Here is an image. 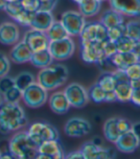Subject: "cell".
Masks as SVG:
<instances>
[{
    "instance_id": "obj_9",
    "label": "cell",
    "mask_w": 140,
    "mask_h": 159,
    "mask_svg": "<svg viewBox=\"0 0 140 159\" xmlns=\"http://www.w3.org/2000/svg\"><path fill=\"white\" fill-rule=\"evenodd\" d=\"M84 159H108L115 158L116 152L111 148L101 147L95 140L85 142L80 149Z\"/></svg>"
},
{
    "instance_id": "obj_17",
    "label": "cell",
    "mask_w": 140,
    "mask_h": 159,
    "mask_svg": "<svg viewBox=\"0 0 140 159\" xmlns=\"http://www.w3.org/2000/svg\"><path fill=\"white\" fill-rule=\"evenodd\" d=\"M111 8L123 16L140 17V0H108Z\"/></svg>"
},
{
    "instance_id": "obj_45",
    "label": "cell",
    "mask_w": 140,
    "mask_h": 159,
    "mask_svg": "<svg viewBox=\"0 0 140 159\" xmlns=\"http://www.w3.org/2000/svg\"><path fill=\"white\" fill-rule=\"evenodd\" d=\"M132 129H133V132L138 136V138L140 139V121H139V122H136V123H134V124H133Z\"/></svg>"
},
{
    "instance_id": "obj_20",
    "label": "cell",
    "mask_w": 140,
    "mask_h": 159,
    "mask_svg": "<svg viewBox=\"0 0 140 159\" xmlns=\"http://www.w3.org/2000/svg\"><path fill=\"white\" fill-rule=\"evenodd\" d=\"M53 21H54V17L52 11H45L38 10L33 13L30 27L32 29H35V30L46 32Z\"/></svg>"
},
{
    "instance_id": "obj_1",
    "label": "cell",
    "mask_w": 140,
    "mask_h": 159,
    "mask_svg": "<svg viewBox=\"0 0 140 159\" xmlns=\"http://www.w3.org/2000/svg\"><path fill=\"white\" fill-rule=\"evenodd\" d=\"M28 118L18 103L3 101L0 105V133L8 134L25 127Z\"/></svg>"
},
{
    "instance_id": "obj_8",
    "label": "cell",
    "mask_w": 140,
    "mask_h": 159,
    "mask_svg": "<svg viewBox=\"0 0 140 159\" xmlns=\"http://www.w3.org/2000/svg\"><path fill=\"white\" fill-rule=\"evenodd\" d=\"M48 49L53 59L62 61L70 58L74 54L75 51V44L71 37L67 36L59 40L50 41Z\"/></svg>"
},
{
    "instance_id": "obj_24",
    "label": "cell",
    "mask_w": 140,
    "mask_h": 159,
    "mask_svg": "<svg viewBox=\"0 0 140 159\" xmlns=\"http://www.w3.org/2000/svg\"><path fill=\"white\" fill-rule=\"evenodd\" d=\"M33 52L31 49L27 46L25 42L21 41L17 44L15 45L11 51L10 57L12 62L17 63V64H22V63H27L30 62L31 57H32Z\"/></svg>"
},
{
    "instance_id": "obj_4",
    "label": "cell",
    "mask_w": 140,
    "mask_h": 159,
    "mask_svg": "<svg viewBox=\"0 0 140 159\" xmlns=\"http://www.w3.org/2000/svg\"><path fill=\"white\" fill-rule=\"evenodd\" d=\"M80 56L86 63L104 65L109 61L104 52V41H81Z\"/></svg>"
},
{
    "instance_id": "obj_30",
    "label": "cell",
    "mask_w": 140,
    "mask_h": 159,
    "mask_svg": "<svg viewBox=\"0 0 140 159\" xmlns=\"http://www.w3.org/2000/svg\"><path fill=\"white\" fill-rule=\"evenodd\" d=\"M34 82H35L34 76L33 74L29 73V71H23V73H20L16 78H15V85L16 87L20 90V91H24L26 88H28L31 84H33Z\"/></svg>"
},
{
    "instance_id": "obj_47",
    "label": "cell",
    "mask_w": 140,
    "mask_h": 159,
    "mask_svg": "<svg viewBox=\"0 0 140 159\" xmlns=\"http://www.w3.org/2000/svg\"><path fill=\"white\" fill-rule=\"evenodd\" d=\"M3 101H4V98H3V95L0 93V105H1L3 103Z\"/></svg>"
},
{
    "instance_id": "obj_7",
    "label": "cell",
    "mask_w": 140,
    "mask_h": 159,
    "mask_svg": "<svg viewBox=\"0 0 140 159\" xmlns=\"http://www.w3.org/2000/svg\"><path fill=\"white\" fill-rule=\"evenodd\" d=\"M24 103L30 108L36 109L43 106L48 99V91L40 84L34 82L22 92Z\"/></svg>"
},
{
    "instance_id": "obj_42",
    "label": "cell",
    "mask_w": 140,
    "mask_h": 159,
    "mask_svg": "<svg viewBox=\"0 0 140 159\" xmlns=\"http://www.w3.org/2000/svg\"><path fill=\"white\" fill-rule=\"evenodd\" d=\"M131 102L133 104H134L135 106L140 107V87L139 88H136V89H133Z\"/></svg>"
},
{
    "instance_id": "obj_6",
    "label": "cell",
    "mask_w": 140,
    "mask_h": 159,
    "mask_svg": "<svg viewBox=\"0 0 140 159\" xmlns=\"http://www.w3.org/2000/svg\"><path fill=\"white\" fill-rule=\"evenodd\" d=\"M115 80V93L116 100L119 102L125 103L130 102L132 93H133V87L131 84V80L128 77L127 74L124 70L115 69V70L111 71Z\"/></svg>"
},
{
    "instance_id": "obj_5",
    "label": "cell",
    "mask_w": 140,
    "mask_h": 159,
    "mask_svg": "<svg viewBox=\"0 0 140 159\" xmlns=\"http://www.w3.org/2000/svg\"><path fill=\"white\" fill-rule=\"evenodd\" d=\"M27 133L37 146L49 140L59 139L57 129L47 122H34L31 124Z\"/></svg>"
},
{
    "instance_id": "obj_27",
    "label": "cell",
    "mask_w": 140,
    "mask_h": 159,
    "mask_svg": "<svg viewBox=\"0 0 140 159\" xmlns=\"http://www.w3.org/2000/svg\"><path fill=\"white\" fill-rule=\"evenodd\" d=\"M53 61L52 56L49 49H44L38 52H34L32 54L30 62L36 68L43 69L50 66Z\"/></svg>"
},
{
    "instance_id": "obj_43",
    "label": "cell",
    "mask_w": 140,
    "mask_h": 159,
    "mask_svg": "<svg viewBox=\"0 0 140 159\" xmlns=\"http://www.w3.org/2000/svg\"><path fill=\"white\" fill-rule=\"evenodd\" d=\"M65 157L66 158H71V159H84V156H83L81 151H75V152H70Z\"/></svg>"
},
{
    "instance_id": "obj_29",
    "label": "cell",
    "mask_w": 140,
    "mask_h": 159,
    "mask_svg": "<svg viewBox=\"0 0 140 159\" xmlns=\"http://www.w3.org/2000/svg\"><path fill=\"white\" fill-rule=\"evenodd\" d=\"M46 34H47L50 41L59 40V39L69 36L66 29L64 28L62 23L60 21H55V20L49 27V29L46 31Z\"/></svg>"
},
{
    "instance_id": "obj_3",
    "label": "cell",
    "mask_w": 140,
    "mask_h": 159,
    "mask_svg": "<svg viewBox=\"0 0 140 159\" xmlns=\"http://www.w3.org/2000/svg\"><path fill=\"white\" fill-rule=\"evenodd\" d=\"M38 146L32 140L27 132L15 134L9 141V149L15 158L32 159L36 158Z\"/></svg>"
},
{
    "instance_id": "obj_28",
    "label": "cell",
    "mask_w": 140,
    "mask_h": 159,
    "mask_svg": "<svg viewBox=\"0 0 140 159\" xmlns=\"http://www.w3.org/2000/svg\"><path fill=\"white\" fill-rule=\"evenodd\" d=\"M103 133L105 138L108 141L115 143L117 140V138L121 135V133L118 128V117L109 118L104 123Z\"/></svg>"
},
{
    "instance_id": "obj_49",
    "label": "cell",
    "mask_w": 140,
    "mask_h": 159,
    "mask_svg": "<svg viewBox=\"0 0 140 159\" xmlns=\"http://www.w3.org/2000/svg\"><path fill=\"white\" fill-rule=\"evenodd\" d=\"M73 1H74V2H75L76 4H78V3H79V2L81 1V0H73Z\"/></svg>"
},
{
    "instance_id": "obj_2",
    "label": "cell",
    "mask_w": 140,
    "mask_h": 159,
    "mask_svg": "<svg viewBox=\"0 0 140 159\" xmlns=\"http://www.w3.org/2000/svg\"><path fill=\"white\" fill-rule=\"evenodd\" d=\"M69 76V70L62 64H53L43 68L37 75V83L45 90L53 91L64 85Z\"/></svg>"
},
{
    "instance_id": "obj_39",
    "label": "cell",
    "mask_w": 140,
    "mask_h": 159,
    "mask_svg": "<svg viewBox=\"0 0 140 159\" xmlns=\"http://www.w3.org/2000/svg\"><path fill=\"white\" fill-rule=\"evenodd\" d=\"M58 3V0H39V11H52Z\"/></svg>"
},
{
    "instance_id": "obj_32",
    "label": "cell",
    "mask_w": 140,
    "mask_h": 159,
    "mask_svg": "<svg viewBox=\"0 0 140 159\" xmlns=\"http://www.w3.org/2000/svg\"><path fill=\"white\" fill-rule=\"evenodd\" d=\"M125 34L134 39H140V20L134 19L125 23Z\"/></svg>"
},
{
    "instance_id": "obj_15",
    "label": "cell",
    "mask_w": 140,
    "mask_h": 159,
    "mask_svg": "<svg viewBox=\"0 0 140 159\" xmlns=\"http://www.w3.org/2000/svg\"><path fill=\"white\" fill-rule=\"evenodd\" d=\"M8 16L23 27H30L33 13L24 9L20 1L9 2L4 8Z\"/></svg>"
},
{
    "instance_id": "obj_46",
    "label": "cell",
    "mask_w": 140,
    "mask_h": 159,
    "mask_svg": "<svg viewBox=\"0 0 140 159\" xmlns=\"http://www.w3.org/2000/svg\"><path fill=\"white\" fill-rule=\"evenodd\" d=\"M7 1L6 0H0V11L1 10H4V8H5V6L7 5Z\"/></svg>"
},
{
    "instance_id": "obj_48",
    "label": "cell",
    "mask_w": 140,
    "mask_h": 159,
    "mask_svg": "<svg viewBox=\"0 0 140 159\" xmlns=\"http://www.w3.org/2000/svg\"><path fill=\"white\" fill-rule=\"evenodd\" d=\"M6 1L9 3V2H16V1H20V0H6Z\"/></svg>"
},
{
    "instance_id": "obj_26",
    "label": "cell",
    "mask_w": 140,
    "mask_h": 159,
    "mask_svg": "<svg viewBox=\"0 0 140 159\" xmlns=\"http://www.w3.org/2000/svg\"><path fill=\"white\" fill-rule=\"evenodd\" d=\"M102 2L99 0H81L78 3L79 12L84 17H92L98 14Z\"/></svg>"
},
{
    "instance_id": "obj_41",
    "label": "cell",
    "mask_w": 140,
    "mask_h": 159,
    "mask_svg": "<svg viewBox=\"0 0 140 159\" xmlns=\"http://www.w3.org/2000/svg\"><path fill=\"white\" fill-rule=\"evenodd\" d=\"M132 126H133V124L130 120L118 117V128H119V131H120L121 134L132 129Z\"/></svg>"
},
{
    "instance_id": "obj_34",
    "label": "cell",
    "mask_w": 140,
    "mask_h": 159,
    "mask_svg": "<svg viewBox=\"0 0 140 159\" xmlns=\"http://www.w3.org/2000/svg\"><path fill=\"white\" fill-rule=\"evenodd\" d=\"M4 101L11 103H18V101L22 98V91H20L17 87L13 86L12 88L8 90L3 94Z\"/></svg>"
},
{
    "instance_id": "obj_40",
    "label": "cell",
    "mask_w": 140,
    "mask_h": 159,
    "mask_svg": "<svg viewBox=\"0 0 140 159\" xmlns=\"http://www.w3.org/2000/svg\"><path fill=\"white\" fill-rule=\"evenodd\" d=\"M20 3L30 12H35L39 9V0H20Z\"/></svg>"
},
{
    "instance_id": "obj_44",
    "label": "cell",
    "mask_w": 140,
    "mask_h": 159,
    "mask_svg": "<svg viewBox=\"0 0 140 159\" xmlns=\"http://www.w3.org/2000/svg\"><path fill=\"white\" fill-rule=\"evenodd\" d=\"M132 52L136 55V57L138 58V60H140V39L139 40H135L133 48L132 50Z\"/></svg>"
},
{
    "instance_id": "obj_23",
    "label": "cell",
    "mask_w": 140,
    "mask_h": 159,
    "mask_svg": "<svg viewBox=\"0 0 140 159\" xmlns=\"http://www.w3.org/2000/svg\"><path fill=\"white\" fill-rule=\"evenodd\" d=\"M49 105L51 110L57 114L66 113L70 110V107H71L64 92L53 93L49 99Z\"/></svg>"
},
{
    "instance_id": "obj_14",
    "label": "cell",
    "mask_w": 140,
    "mask_h": 159,
    "mask_svg": "<svg viewBox=\"0 0 140 159\" xmlns=\"http://www.w3.org/2000/svg\"><path fill=\"white\" fill-rule=\"evenodd\" d=\"M36 158L39 159H62L65 158V152L62 145L57 140H49L43 142L37 148Z\"/></svg>"
},
{
    "instance_id": "obj_12",
    "label": "cell",
    "mask_w": 140,
    "mask_h": 159,
    "mask_svg": "<svg viewBox=\"0 0 140 159\" xmlns=\"http://www.w3.org/2000/svg\"><path fill=\"white\" fill-rule=\"evenodd\" d=\"M64 93L69 100L70 105L74 108H83L88 104L90 100L88 91L79 83H71L68 85Z\"/></svg>"
},
{
    "instance_id": "obj_50",
    "label": "cell",
    "mask_w": 140,
    "mask_h": 159,
    "mask_svg": "<svg viewBox=\"0 0 140 159\" xmlns=\"http://www.w3.org/2000/svg\"><path fill=\"white\" fill-rule=\"evenodd\" d=\"M99 1H101V2H103V1H105V0H99Z\"/></svg>"
},
{
    "instance_id": "obj_25",
    "label": "cell",
    "mask_w": 140,
    "mask_h": 159,
    "mask_svg": "<svg viewBox=\"0 0 140 159\" xmlns=\"http://www.w3.org/2000/svg\"><path fill=\"white\" fill-rule=\"evenodd\" d=\"M100 22L107 29H110V28L116 27V26L123 24L124 17L122 13H120L119 11H115L113 8H111V9L104 11V12L102 13V16L100 17Z\"/></svg>"
},
{
    "instance_id": "obj_36",
    "label": "cell",
    "mask_w": 140,
    "mask_h": 159,
    "mask_svg": "<svg viewBox=\"0 0 140 159\" xmlns=\"http://www.w3.org/2000/svg\"><path fill=\"white\" fill-rule=\"evenodd\" d=\"M130 80H140V60L125 70Z\"/></svg>"
},
{
    "instance_id": "obj_19",
    "label": "cell",
    "mask_w": 140,
    "mask_h": 159,
    "mask_svg": "<svg viewBox=\"0 0 140 159\" xmlns=\"http://www.w3.org/2000/svg\"><path fill=\"white\" fill-rule=\"evenodd\" d=\"M19 40L18 27L11 22L0 24V43L4 45H15Z\"/></svg>"
},
{
    "instance_id": "obj_10",
    "label": "cell",
    "mask_w": 140,
    "mask_h": 159,
    "mask_svg": "<svg viewBox=\"0 0 140 159\" xmlns=\"http://www.w3.org/2000/svg\"><path fill=\"white\" fill-rule=\"evenodd\" d=\"M79 36L80 41H105L108 39V29L100 21L86 22Z\"/></svg>"
},
{
    "instance_id": "obj_37",
    "label": "cell",
    "mask_w": 140,
    "mask_h": 159,
    "mask_svg": "<svg viewBox=\"0 0 140 159\" xmlns=\"http://www.w3.org/2000/svg\"><path fill=\"white\" fill-rule=\"evenodd\" d=\"M13 86H16L15 78L7 76V75H5L3 77H0V93L1 94H3L8 90L12 88Z\"/></svg>"
},
{
    "instance_id": "obj_31",
    "label": "cell",
    "mask_w": 140,
    "mask_h": 159,
    "mask_svg": "<svg viewBox=\"0 0 140 159\" xmlns=\"http://www.w3.org/2000/svg\"><path fill=\"white\" fill-rule=\"evenodd\" d=\"M97 83L99 84V86L101 88L107 92V93H110V92H115V77L111 74V71H105L103 73Z\"/></svg>"
},
{
    "instance_id": "obj_13",
    "label": "cell",
    "mask_w": 140,
    "mask_h": 159,
    "mask_svg": "<svg viewBox=\"0 0 140 159\" xmlns=\"http://www.w3.org/2000/svg\"><path fill=\"white\" fill-rule=\"evenodd\" d=\"M22 41L26 43L33 52L48 49L50 44V39L46 32L35 30V29L26 32Z\"/></svg>"
},
{
    "instance_id": "obj_22",
    "label": "cell",
    "mask_w": 140,
    "mask_h": 159,
    "mask_svg": "<svg viewBox=\"0 0 140 159\" xmlns=\"http://www.w3.org/2000/svg\"><path fill=\"white\" fill-rule=\"evenodd\" d=\"M89 99L94 103H102V102H114L116 101L115 92H105L98 83H94L90 87L88 91Z\"/></svg>"
},
{
    "instance_id": "obj_18",
    "label": "cell",
    "mask_w": 140,
    "mask_h": 159,
    "mask_svg": "<svg viewBox=\"0 0 140 159\" xmlns=\"http://www.w3.org/2000/svg\"><path fill=\"white\" fill-rule=\"evenodd\" d=\"M119 152L124 153H132L137 150L140 145V139L133 132V129L122 134L115 142Z\"/></svg>"
},
{
    "instance_id": "obj_21",
    "label": "cell",
    "mask_w": 140,
    "mask_h": 159,
    "mask_svg": "<svg viewBox=\"0 0 140 159\" xmlns=\"http://www.w3.org/2000/svg\"><path fill=\"white\" fill-rule=\"evenodd\" d=\"M137 61L138 58L133 52H116L109 59V62L115 69L124 70Z\"/></svg>"
},
{
    "instance_id": "obj_16",
    "label": "cell",
    "mask_w": 140,
    "mask_h": 159,
    "mask_svg": "<svg viewBox=\"0 0 140 159\" xmlns=\"http://www.w3.org/2000/svg\"><path fill=\"white\" fill-rule=\"evenodd\" d=\"M92 129L91 123L81 117H73L69 119L64 127L65 134L70 137H82L87 135Z\"/></svg>"
},
{
    "instance_id": "obj_33",
    "label": "cell",
    "mask_w": 140,
    "mask_h": 159,
    "mask_svg": "<svg viewBox=\"0 0 140 159\" xmlns=\"http://www.w3.org/2000/svg\"><path fill=\"white\" fill-rule=\"evenodd\" d=\"M134 42H135L134 39L127 36L126 34L122 35L116 41H115L117 52H132L133 45H134Z\"/></svg>"
},
{
    "instance_id": "obj_35",
    "label": "cell",
    "mask_w": 140,
    "mask_h": 159,
    "mask_svg": "<svg viewBox=\"0 0 140 159\" xmlns=\"http://www.w3.org/2000/svg\"><path fill=\"white\" fill-rule=\"evenodd\" d=\"M125 34V23L108 29V39L111 41H116L119 37Z\"/></svg>"
},
{
    "instance_id": "obj_38",
    "label": "cell",
    "mask_w": 140,
    "mask_h": 159,
    "mask_svg": "<svg viewBox=\"0 0 140 159\" xmlns=\"http://www.w3.org/2000/svg\"><path fill=\"white\" fill-rule=\"evenodd\" d=\"M10 68L11 64L9 58L4 53L0 52V77L7 75L10 70Z\"/></svg>"
},
{
    "instance_id": "obj_11",
    "label": "cell",
    "mask_w": 140,
    "mask_h": 159,
    "mask_svg": "<svg viewBox=\"0 0 140 159\" xmlns=\"http://www.w3.org/2000/svg\"><path fill=\"white\" fill-rule=\"evenodd\" d=\"M60 22L66 29L69 36L79 35L80 32L85 25V17L79 11H67L62 13Z\"/></svg>"
}]
</instances>
